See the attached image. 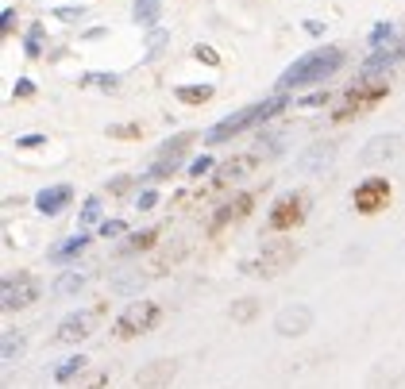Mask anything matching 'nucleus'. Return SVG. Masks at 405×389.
<instances>
[{
	"mask_svg": "<svg viewBox=\"0 0 405 389\" xmlns=\"http://www.w3.org/2000/svg\"><path fill=\"white\" fill-rule=\"evenodd\" d=\"M340 66H344V50L340 47H325V50H313V54H301V58L278 78V89L289 93V89H297V85H316V81L332 78Z\"/></svg>",
	"mask_w": 405,
	"mask_h": 389,
	"instance_id": "1",
	"label": "nucleus"
},
{
	"mask_svg": "<svg viewBox=\"0 0 405 389\" xmlns=\"http://www.w3.org/2000/svg\"><path fill=\"white\" fill-rule=\"evenodd\" d=\"M282 108H286V93H278V97L263 100V104H251V108H243V112H236V116L220 120L205 139H208V143H224V139L239 135V131H248V127H255V124H267V120L278 116Z\"/></svg>",
	"mask_w": 405,
	"mask_h": 389,
	"instance_id": "2",
	"label": "nucleus"
},
{
	"mask_svg": "<svg viewBox=\"0 0 405 389\" xmlns=\"http://www.w3.org/2000/svg\"><path fill=\"white\" fill-rule=\"evenodd\" d=\"M390 93V85H386V78L382 81H363V85H355V89H347V97H344V104L332 112V120H347V116H359V112H366V108H375L378 100Z\"/></svg>",
	"mask_w": 405,
	"mask_h": 389,
	"instance_id": "3",
	"label": "nucleus"
},
{
	"mask_svg": "<svg viewBox=\"0 0 405 389\" xmlns=\"http://www.w3.org/2000/svg\"><path fill=\"white\" fill-rule=\"evenodd\" d=\"M158 304L155 301H135L128 304V309L120 312V320H116V335L120 340H131V335H143V331H151L158 324Z\"/></svg>",
	"mask_w": 405,
	"mask_h": 389,
	"instance_id": "4",
	"label": "nucleus"
},
{
	"mask_svg": "<svg viewBox=\"0 0 405 389\" xmlns=\"http://www.w3.org/2000/svg\"><path fill=\"white\" fill-rule=\"evenodd\" d=\"M305 205H309L305 193H282L274 201V208H270L267 224L274 227V232H289V227H297L305 220Z\"/></svg>",
	"mask_w": 405,
	"mask_h": 389,
	"instance_id": "5",
	"label": "nucleus"
},
{
	"mask_svg": "<svg viewBox=\"0 0 405 389\" xmlns=\"http://www.w3.org/2000/svg\"><path fill=\"white\" fill-rule=\"evenodd\" d=\"M386 201H390V181L386 177H366L363 185H355V208L363 216L386 208Z\"/></svg>",
	"mask_w": 405,
	"mask_h": 389,
	"instance_id": "6",
	"label": "nucleus"
},
{
	"mask_svg": "<svg viewBox=\"0 0 405 389\" xmlns=\"http://www.w3.org/2000/svg\"><path fill=\"white\" fill-rule=\"evenodd\" d=\"M35 297H39V282H35V278H28V274L8 278V282H4V289H0V304H4V309H23V304H31Z\"/></svg>",
	"mask_w": 405,
	"mask_h": 389,
	"instance_id": "7",
	"label": "nucleus"
},
{
	"mask_svg": "<svg viewBox=\"0 0 405 389\" xmlns=\"http://www.w3.org/2000/svg\"><path fill=\"white\" fill-rule=\"evenodd\" d=\"M289 263H294V247L286 239H278V243H270L267 251L259 254V263H251L248 270L251 274H278V270H286Z\"/></svg>",
	"mask_w": 405,
	"mask_h": 389,
	"instance_id": "8",
	"label": "nucleus"
},
{
	"mask_svg": "<svg viewBox=\"0 0 405 389\" xmlns=\"http://www.w3.org/2000/svg\"><path fill=\"white\" fill-rule=\"evenodd\" d=\"M309 324H313V312L305 309V304H294V309H282L278 312V335H301V331H309Z\"/></svg>",
	"mask_w": 405,
	"mask_h": 389,
	"instance_id": "9",
	"label": "nucleus"
},
{
	"mask_svg": "<svg viewBox=\"0 0 405 389\" xmlns=\"http://www.w3.org/2000/svg\"><path fill=\"white\" fill-rule=\"evenodd\" d=\"M178 374V366L174 362H166V359H158V362H151V366H143L135 374V386L139 389H158V386H170V378Z\"/></svg>",
	"mask_w": 405,
	"mask_h": 389,
	"instance_id": "10",
	"label": "nucleus"
},
{
	"mask_svg": "<svg viewBox=\"0 0 405 389\" xmlns=\"http://www.w3.org/2000/svg\"><path fill=\"white\" fill-rule=\"evenodd\" d=\"M69 197H74V189H69V185H50V189H43V193L35 197V205H39L43 216H58L62 208L69 205Z\"/></svg>",
	"mask_w": 405,
	"mask_h": 389,
	"instance_id": "11",
	"label": "nucleus"
},
{
	"mask_svg": "<svg viewBox=\"0 0 405 389\" xmlns=\"http://www.w3.org/2000/svg\"><path fill=\"white\" fill-rule=\"evenodd\" d=\"M402 58H405V39L397 43V47H378L375 54L363 62V74L371 78V74H378L382 66H394V62H402Z\"/></svg>",
	"mask_w": 405,
	"mask_h": 389,
	"instance_id": "12",
	"label": "nucleus"
},
{
	"mask_svg": "<svg viewBox=\"0 0 405 389\" xmlns=\"http://www.w3.org/2000/svg\"><path fill=\"white\" fill-rule=\"evenodd\" d=\"M89 316H66V320L58 324V343H78V340H85V335H89Z\"/></svg>",
	"mask_w": 405,
	"mask_h": 389,
	"instance_id": "13",
	"label": "nucleus"
},
{
	"mask_svg": "<svg viewBox=\"0 0 405 389\" xmlns=\"http://www.w3.org/2000/svg\"><path fill=\"white\" fill-rule=\"evenodd\" d=\"M131 16H135L139 27H155L158 16H162V4H158V0H135V4H131Z\"/></svg>",
	"mask_w": 405,
	"mask_h": 389,
	"instance_id": "14",
	"label": "nucleus"
},
{
	"mask_svg": "<svg viewBox=\"0 0 405 389\" xmlns=\"http://www.w3.org/2000/svg\"><path fill=\"white\" fill-rule=\"evenodd\" d=\"M397 151V135H378V139H371V146L363 151V162H378V158H390Z\"/></svg>",
	"mask_w": 405,
	"mask_h": 389,
	"instance_id": "15",
	"label": "nucleus"
},
{
	"mask_svg": "<svg viewBox=\"0 0 405 389\" xmlns=\"http://www.w3.org/2000/svg\"><path fill=\"white\" fill-rule=\"evenodd\" d=\"M85 247H89V239H85V235H74V239H66V243H58V247H54V251H50V258H54V263H66V258L81 254Z\"/></svg>",
	"mask_w": 405,
	"mask_h": 389,
	"instance_id": "16",
	"label": "nucleus"
},
{
	"mask_svg": "<svg viewBox=\"0 0 405 389\" xmlns=\"http://www.w3.org/2000/svg\"><path fill=\"white\" fill-rule=\"evenodd\" d=\"M212 97V85H182L178 89V100L182 104H205Z\"/></svg>",
	"mask_w": 405,
	"mask_h": 389,
	"instance_id": "17",
	"label": "nucleus"
},
{
	"mask_svg": "<svg viewBox=\"0 0 405 389\" xmlns=\"http://www.w3.org/2000/svg\"><path fill=\"white\" fill-rule=\"evenodd\" d=\"M23 355V335L20 331H4V347H0V359L4 362H16Z\"/></svg>",
	"mask_w": 405,
	"mask_h": 389,
	"instance_id": "18",
	"label": "nucleus"
},
{
	"mask_svg": "<svg viewBox=\"0 0 405 389\" xmlns=\"http://www.w3.org/2000/svg\"><path fill=\"white\" fill-rule=\"evenodd\" d=\"M85 370V359L81 355H74V359H62L58 366H54V381H69L74 374H81Z\"/></svg>",
	"mask_w": 405,
	"mask_h": 389,
	"instance_id": "19",
	"label": "nucleus"
},
{
	"mask_svg": "<svg viewBox=\"0 0 405 389\" xmlns=\"http://www.w3.org/2000/svg\"><path fill=\"white\" fill-rule=\"evenodd\" d=\"M81 285H85V274H78V270H66V274L58 278V285H54V289H58L62 297H66V293H78Z\"/></svg>",
	"mask_w": 405,
	"mask_h": 389,
	"instance_id": "20",
	"label": "nucleus"
},
{
	"mask_svg": "<svg viewBox=\"0 0 405 389\" xmlns=\"http://www.w3.org/2000/svg\"><path fill=\"white\" fill-rule=\"evenodd\" d=\"M81 85H89V89H116L120 78H116V74H85Z\"/></svg>",
	"mask_w": 405,
	"mask_h": 389,
	"instance_id": "21",
	"label": "nucleus"
},
{
	"mask_svg": "<svg viewBox=\"0 0 405 389\" xmlns=\"http://www.w3.org/2000/svg\"><path fill=\"white\" fill-rule=\"evenodd\" d=\"M390 39H394V23H378V27L375 31H371V47H382V43H390Z\"/></svg>",
	"mask_w": 405,
	"mask_h": 389,
	"instance_id": "22",
	"label": "nucleus"
},
{
	"mask_svg": "<svg viewBox=\"0 0 405 389\" xmlns=\"http://www.w3.org/2000/svg\"><path fill=\"white\" fill-rule=\"evenodd\" d=\"M97 220H100V201H97V197H89L85 208H81V224H97Z\"/></svg>",
	"mask_w": 405,
	"mask_h": 389,
	"instance_id": "23",
	"label": "nucleus"
},
{
	"mask_svg": "<svg viewBox=\"0 0 405 389\" xmlns=\"http://www.w3.org/2000/svg\"><path fill=\"white\" fill-rule=\"evenodd\" d=\"M251 166H255V158H251V155H243V158H236V162H228L224 170H220V174H224V177H232V174H239V170H251Z\"/></svg>",
	"mask_w": 405,
	"mask_h": 389,
	"instance_id": "24",
	"label": "nucleus"
},
{
	"mask_svg": "<svg viewBox=\"0 0 405 389\" xmlns=\"http://www.w3.org/2000/svg\"><path fill=\"white\" fill-rule=\"evenodd\" d=\"M155 243V232H139V235H131V243L124 247V251H143V247H151Z\"/></svg>",
	"mask_w": 405,
	"mask_h": 389,
	"instance_id": "25",
	"label": "nucleus"
},
{
	"mask_svg": "<svg viewBox=\"0 0 405 389\" xmlns=\"http://www.w3.org/2000/svg\"><path fill=\"white\" fill-rule=\"evenodd\" d=\"M39 47H43V27H31L28 31V54L31 58H39Z\"/></svg>",
	"mask_w": 405,
	"mask_h": 389,
	"instance_id": "26",
	"label": "nucleus"
},
{
	"mask_svg": "<svg viewBox=\"0 0 405 389\" xmlns=\"http://www.w3.org/2000/svg\"><path fill=\"white\" fill-rule=\"evenodd\" d=\"M208 170H212V158H205V155H201V158H193V162H189V174H193V177L208 174Z\"/></svg>",
	"mask_w": 405,
	"mask_h": 389,
	"instance_id": "27",
	"label": "nucleus"
},
{
	"mask_svg": "<svg viewBox=\"0 0 405 389\" xmlns=\"http://www.w3.org/2000/svg\"><path fill=\"white\" fill-rule=\"evenodd\" d=\"M232 316H236V320H251V316H255V301H239L236 309H232Z\"/></svg>",
	"mask_w": 405,
	"mask_h": 389,
	"instance_id": "28",
	"label": "nucleus"
},
{
	"mask_svg": "<svg viewBox=\"0 0 405 389\" xmlns=\"http://www.w3.org/2000/svg\"><path fill=\"white\" fill-rule=\"evenodd\" d=\"M100 235H105V239H112V235H124V224H120V220H105V224H100Z\"/></svg>",
	"mask_w": 405,
	"mask_h": 389,
	"instance_id": "29",
	"label": "nucleus"
},
{
	"mask_svg": "<svg viewBox=\"0 0 405 389\" xmlns=\"http://www.w3.org/2000/svg\"><path fill=\"white\" fill-rule=\"evenodd\" d=\"M43 143H47L43 135H20L16 139V146H23V151H35V146H43Z\"/></svg>",
	"mask_w": 405,
	"mask_h": 389,
	"instance_id": "30",
	"label": "nucleus"
},
{
	"mask_svg": "<svg viewBox=\"0 0 405 389\" xmlns=\"http://www.w3.org/2000/svg\"><path fill=\"white\" fill-rule=\"evenodd\" d=\"M12 27H16V12H12V8H4V12H0V31L8 35Z\"/></svg>",
	"mask_w": 405,
	"mask_h": 389,
	"instance_id": "31",
	"label": "nucleus"
},
{
	"mask_svg": "<svg viewBox=\"0 0 405 389\" xmlns=\"http://www.w3.org/2000/svg\"><path fill=\"white\" fill-rule=\"evenodd\" d=\"M162 43H166V31H151V39H147V50L155 54V50H162Z\"/></svg>",
	"mask_w": 405,
	"mask_h": 389,
	"instance_id": "32",
	"label": "nucleus"
},
{
	"mask_svg": "<svg viewBox=\"0 0 405 389\" xmlns=\"http://www.w3.org/2000/svg\"><path fill=\"white\" fill-rule=\"evenodd\" d=\"M193 54H197L201 62H208V66H217V62H220V58H217V50H212V47H197Z\"/></svg>",
	"mask_w": 405,
	"mask_h": 389,
	"instance_id": "33",
	"label": "nucleus"
},
{
	"mask_svg": "<svg viewBox=\"0 0 405 389\" xmlns=\"http://www.w3.org/2000/svg\"><path fill=\"white\" fill-rule=\"evenodd\" d=\"M325 100H328V93H313V97H301L297 104H301V108H316V104H325Z\"/></svg>",
	"mask_w": 405,
	"mask_h": 389,
	"instance_id": "34",
	"label": "nucleus"
},
{
	"mask_svg": "<svg viewBox=\"0 0 405 389\" xmlns=\"http://www.w3.org/2000/svg\"><path fill=\"white\" fill-rule=\"evenodd\" d=\"M12 93H16V97H31V93H35V85H31L28 78H20V81H16V89H12Z\"/></svg>",
	"mask_w": 405,
	"mask_h": 389,
	"instance_id": "35",
	"label": "nucleus"
},
{
	"mask_svg": "<svg viewBox=\"0 0 405 389\" xmlns=\"http://www.w3.org/2000/svg\"><path fill=\"white\" fill-rule=\"evenodd\" d=\"M155 205H158V193H155V189L139 193V208H155Z\"/></svg>",
	"mask_w": 405,
	"mask_h": 389,
	"instance_id": "36",
	"label": "nucleus"
},
{
	"mask_svg": "<svg viewBox=\"0 0 405 389\" xmlns=\"http://www.w3.org/2000/svg\"><path fill=\"white\" fill-rule=\"evenodd\" d=\"M54 16H58V20H81V8H58Z\"/></svg>",
	"mask_w": 405,
	"mask_h": 389,
	"instance_id": "37",
	"label": "nucleus"
},
{
	"mask_svg": "<svg viewBox=\"0 0 405 389\" xmlns=\"http://www.w3.org/2000/svg\"><path fill=\"white\" fill-rule=\"evenodd\" d=\"M305 31H309V35H320V31H325V23H320V20H305Z\"/></svg>",
	"mask_w": 405,
	"mask_h": 389,
	"instance_id": "38",
	"label": "nucleus"
},
{
	"mask_svg": "<svg viewBox=\"0 0 405 389\" xmlns=\"http://www.w3.org/2000/svg\"><path fill=\"white\" fill-rule=\"evenodd\" d=\"M100 381H105V374H93V378H89V381H81V386H78V389H97V386H100Z\"/></svg>",
	"mask_w": 405,
	"mask_h": 389,
	"instance_id": "39",
	"label": "nucleus"
}]
</instances>
